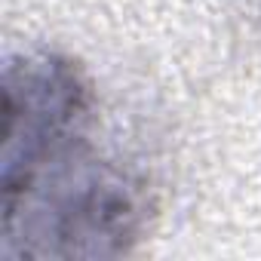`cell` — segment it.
Returning a JSON list of instances; mask_svg holds the SVG:
<instances>
[{"mask_svg": "<svg viewBox=\"0 0 261 261\" xmlns=\"http://www.w3.org/2000/svg\"><path fill=\"white\" fill-rule=\"evenodd\" d=\"M151 212L145 178L98 157L89 142L0 191V258H123L145 240Z\"/></svg>", "mask_w": 261, "mask_h": 261, "instance_id": "6da1fadb", "label": "cell"}, {"mask_svg": "<svg viewBox=\"0 0 261 261\" xmlns=\"http://www.w3.org/2000/svg\"><path fill=\"white\" fill-rule=\"evenodd\" d=\"M98 117L86 68L59 49L10 56L0 77V191L92 142Z\"/></svg>", "mask_w": 261, "mask_h": 261, "instance_id": "7a4b0ae2", "label": "cell"}]
</instances>
